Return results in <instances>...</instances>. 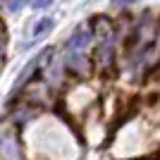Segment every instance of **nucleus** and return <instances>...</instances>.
<instances>
[{
  "label": "nucleus",
  "instance_id": "nucleus-2",
  "mask_svg": "<svg viewBox=\"0 0 160 160\" xmlns=\"http://www.w3.org/2000/svg\"><path fill=\"white\" fill-rule=\"evenodd\" d=\"M91 38H93V27H91V24H81V27L69 36L67 50H86Z\"/></svg>",
  "mask_w": 160,
  "mask_h": 160
},
{
  "label": "nucleus",
  "instance_id": "nucleus-4",
  "mask_svg": "<svg viewBox=\"0 0 160 160\" xmlns=\"http://www.w3.org/2000/svg\"><path fill=\"white\" fill-rule=\"evenodd\" d=\"M50 29H53V19H41V22H36L33 33H31V43H36V41H41V38H46L48 33H50Z\"/></svg>",
  "mask_w": 160,
  "mask_h": 160
},
{
  "label": "nucleus",
  "instance_id": "nucleus-5",
  "mask_svg": "<svg viewBox=\"0 0 160 160\" xmlns=\"http://www.w3.org/2000/svg\"><path fill=\"white\" fill-rule=\"evenodd\" d=\"M29 7H33V10H43V7H48L53 0H27Z\"/></svg>",
  "mask_w": 160,
  "mask_h": 160
},
{
  "label": "nucleus",
  "instance_id": "nucleus-6",
  "mask_svg": "<svg viewBox=\"0 0 160 160\" xmlns=\"http://www.w3.org/2000/svg\"><path fill=\"white\" fill-rule=\"evenodd\" d=\"M2 50H5V27L0 22V60H2Z\"/></svg>",
  "mask_w": 160,
  "mask_h": 160
},
{
  "label": "nucleus",
  "instance_id": "nucleus-1",
  "mask_svg": "<svg viewBox=\"0 0 160 160\" xmlns=\"http://www.w3.org/2000/svg\"><path fill=\"white\" fill-rule=\"evenodd\" d=\"M53 58H55V50L53 48H46V50H41L36 58H33L31 62H29L24 69H22V74L17 77V81H14V91H19L22 86H27L29 84V79H33L36 74H38V69H46L50 62H53Z\"/></svg>",
  "mask_w": 160,
  "mask_h": 160
},
{
  "label": "nucleus",
  "instance_id": "nucleus-3",
  "mask_svg": "<svg viewBox=\"0 0 160 160\" xmlns=\"http://www.w3.org/2000/svg\"><path fill=\"white\" fill-rule=\"evenodd\" d=\"M0 155L5 160H22L19 143H17V139H14L12 132H5L0 136Z\"/></svg>",
  "mask_w": 160,
  "mask_h": 160
},
{
  "label": "nucleus",
  "instance_id": "nucleus-7",
  "mask_svg": "<svg viewBox=\"0 0 160 160\" xmlns=\"http://www.w3.org/2000/svg\"><path fill=\"white\" fill-rule=\"evenodd\" d=\"M117 7H122V5H132V2H136V0H112Z\"/></svg>",
  "mask_w": 160,
  "mask_h": 160
}]
</instances>
